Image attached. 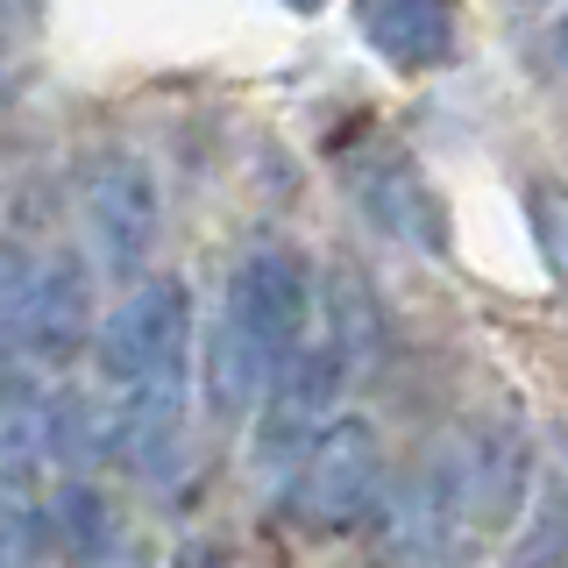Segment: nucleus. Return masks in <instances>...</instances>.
I'll return each instance as SVG.
<instances>
[{
    "instance_id": "obj_1",
    "label": "nucleus",
    "mask_w": 568,
    "mask_h": 568,
    "mask_svg": "<svg viewBox=\"0 0 568 568\" xmlns=\"http://www.w3.org/2000/svg\"><path fill=\"white\" fill-rule=\"evenodd\" d=\"M519 497H526V440L505 426H476V434L448 440L384 505L377 555L390 568H462L484 532L511 526Z\"/></svg>"
},
{
    "instance_id": "obj_2",
    "label": "nucleus",
    "mask_w": 568,
    "mask_h": 568,
    "mask_svg": "<svg viewBox=\"0 0 568 568\" xmlns=\"http://www.w3.org/2000/svg\"><path fill=\"white\" fill-rule=\"evenodd\" d=\"M384 476V440L369 419H327L320 434L298 448L292 476V519L306 532H334L348 519H363L369 490Z\"/></svg>"
},
{
    "instance_id": "obj_3",
    "label": "nucleus",
    "mask_w": 568,
    "mask_h": 568,
    "mask_svg": "<svg viewBox=\"0 0 568 568\" xmlns=\"http://www.w3.org/2000/svg\"><path fill=\"white\" fill-rule=\"evenodd\" d=\"M185 342H192V292L178 277H150L100 320L93 355L106 384H142L156 369L185 363Z\"/></svg>"
},
{
    "instance_id": "obj_4",
    "label": "nucleus",
    "mask_w": 568,
    "mask_h": 568,
    "mask_svg": "<svg viewBox=\"0 0 568 568\" xmlns=\"http://www.w3.org/2000/svg\"><path fill=\"white\" fill-rule=\"evenodd\" d=\"M306 313H313V292H306V271H298V256H284V248H256V256H242L235 284H227V327L242 334L248 348H256L263 369H277L284 355L306 342Z\"/></svg>"
},
{
    "instance_id": "obj_5",
    "label": "nucleus",
    "mask_w": 568,
    "mask_h": 568,
    "mask_svg": "<svg viewBox=\"0 0 568 568\" xmlns=\"http://www.w3.org/2000/svg\"><path fill=\"white\" fill-rule=\"evenodd\" d=\"M271 405H263V419H256V462L263 469H292L298 462V448L327 426V413L342 405V390H348V377H342V363H334V348H306L298 342L284 363L271 369Z\"/></svg>"
},
{
    "instance_id": "obj_6",
    "label": "nucleus",
    "mask_w": 568,
    "mask_h": 568,
    "mask_svg": "<svg viewBox=\"0 0 568 568\" xmlns=\"http://www.w3.org/2000/svg\"><path fill=\"white\" fill-rule=\"evenodd\" d=\"M85 227H93V248H100L106 271L135 277L156 248V227H164V213H156V178L142 171L135 156L93 164V178H85Z\"/></svg>"
},
{
    "instance_id": "obj_7",
    "label": "nucleus",
    "mask_w": 568,
    "mask_h": 568,
    "mask_svg": "<svg viewBox=\"0 0 568 568\" xmlns=\"http://www.w3.org/2000/svg\"><path fill=\"white\" fill-rule=\"evenodd\" d=\"M85 334H93V292H85V271L71 256H43V277H36V292H29L14 355L64 363V355L85 348Z\"/></svg>"
},
{
    "instance_id": "obj_8",
    "label": "nucleus",
    "mask_w": 568,
    "mask_h": 568,
    "mask_svg": "<svg viewBox=\"0 0 568 568\" xmlns=\"http://www.w3.org/2000/svg\"><path fill=\"white\" fill-rule=\"evenodd\" d=\"M121 419H114V455L129 469H156L178 448V419H185V363L156 369L142 384H121Z\"/></svg>"
},
{
    "instance_id": "obj_9",
    "label": "nucleus",
    "mask_w": 568,
    "mask_h": 568,
    "mask_svg": "<svg viewBox=\"0 0 568 568\" xmlns=\"http://www.w3.org/2000/svg\"><path fill=\"white\" fill-rule=\"evenodd\" d=\"M369 8V43L398 71H434L455 58V8L448 0H363Z\"/></svg>"
},
{
    "instance_id": "obj_10",
    "label": "nucleus",
    "mask_w": 568,
    "mask_h": 568,
    "mask_svg": "<svg viewBox=\"0 0 568 568\" xmlns=\"http://www.w3.org/2000/svg\"><path fill=\"white\" fill-rule=\"evenodd\" d=\"M320 306H327V327H334V363H342V377H369V369L384 363V313H377V292H369L363 277L348 271V263H334L327 271V292H320Z\"/></svg>"
},
{
    "instance_id": "obj_11",
    "label": "nucleus",
    "mask_w": 568,
    "mask_h": 568,
    "mask_svg": "<svg viewBox=\"0 0 568 568\" xmlns=\"http://www.w3.org/2000/svg\"><path fill=\"white\" fill-rule=\"evenodd\" d=\"M58 540H64V555H79V561H93L114 547V519H106V497L93 484H64L58 497Z\"/></svg>"
},
{
    "instance_id": "obj_12",
    "label": "nucleus",
    "mask_w": 568,
    "mask_h": 568,
    "mask_svg": "<svg viewBox=\"0 0 568 568\" xmlns=\"http://www.w3.org/2000/svg\"><path fill=\"white\" fill-rule=\"evenodd\" d=\"M36 277H43V256L22 235H0V348H14V334H22Z\"/></svg>"
},
{
    "instance_id": "obj_13",
    "label": "nucleus",
    "mask_w": 568,
    "mask_h": 568,
    "mask_svg": "<svg viewBox=\"0 0 568 568\" xmlns=\"http://www.w3.org/2000/svg\"><path fill=\"white\" fill-rule=\"evenodd\" d=\"M511 568H568V526L561 511H540V526H532V540L519 547V561Z\"/></svg>"
},
{
    "instance_id": "obj_14",
    "label": "nucleus",
    "mask_w": 568,
    "mask_h": 568,
    "mask_svg": "<svg viewBox=\"0 0 568 568\" xmlns=\"http://www.w3.org/2000/svg\"><path fill=\"white\" fill-rule=\"evenodd\" d=\"M284 8H298V14H320V8H327V0H284Z\"/></svg>"
},
{
    "instance_id": "obj_15",
    "label": "nucleus",
    "mask_w": 568,
    "mask_h": 568,
    "mask_svg": "<svg viewBox=\"0 0 568 568\" xmlns=\"http://www.w3.org/2000/svg\"><path fill=\"white\" fill-rule=\"evenodd\" d=\"M555 43H561V64H568V22H561V29H555Z\"/></svg>"
},
{
    "instance_id": "obj_16",
    "label": "nucleus",
    "mask_w": 568,
    "mask_h": 568,
    "mask_svg": "<svg viewBox=\"0 0 568 568\" xmlns=\"http://www.w3.org/2000/svg\"><path fill=\"white\" fill-rule=\"evenodd\" d=\"M8 532H14V526H8V519H0V547H8Z\"/></svg>"
}]
</instances>
